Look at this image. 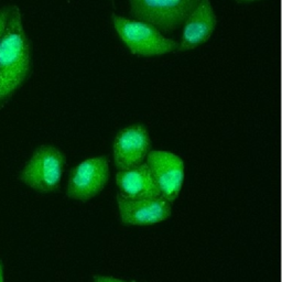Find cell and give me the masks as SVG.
<instances>
[{"label": "cell", "mask_w": 282, "mask_h": 282, "mask_svg": "<svg viewBox=\"0 0 282 282\" xmlns=\"http://www.w3.org/2000/svg\"><path fill=\"white\" fill-rule=\"evenodd\" d=\"M109 160L105 155L88 158L70 171L66 195L86 202L98 195L109 180Z\"/></svg>", "instance_id": "5b68a950"}, {"label": "cell", "mask_w": 282, "mask_h": 282, "mask_svg": "<svg viewBox=\"0 0 282 282\" xmlns=\"http://www.w3.org/2000/svg\"><path fill=\"white\" fill-rule=\"evenodd\" d=\"M116 184L122 197L130 199L154 198L161 196L154 179L147 163H141L125 171H118L116 174Z\"/></svg>", "instance_id": "30bf717a"}, {"label": "cell", "mask_w": 282, "mask_h": 282, "mask_svg": "<svg viewBox=\"0 0 282 282\" xmlns=\"http://www.w3.org/2000/svg\"><path fill=\"white\" fill-rule=\"evenodd\" d=\"M0 282H5V275H3V265L0 260Z\"/></svg>", "instance_id": "4fadbf2b"}, {"label": "cell", "mask_w": 282, "mask_h": 282, "mask_svg": "<svg viewBox=\"0 0 282 282\" xmlns=\"http://www.w3.org/2000/svg\"><path fill=\"white\" fill-rule=\"evenodd\" d=\"M11 9H12V6H5V7L0 8V38H1L2 32L6 28Z\"/></svg>", "instance_id": "8fae6325"}, {"label": "cell", "mask_w": 282, "mask_h": 282, "mask_svg": "<svg viewBox=\"0 0 282 282\" xmlns=\"http://www.w3.org/2000/svg\"><path fill=\"white\" fill-rule=\"evenodd\" d=\"M93 282H127L121 279H117L113 277H108V275H95Z\"/></svg>", "instance_id": "7c38bea8"}, {"label": "cell", "mask_w": 282, "mask_h": 282, "mask_svg": "<svg viewBox=\"0 0 282 282\" xmlns=\"http://www.w3.org/2000/svg\"><path fill=\"white\" fill-rule=\"evenodd\" d=\"M111 22L121 42L134 55L152 57L177 52L179 42L163 35L159 29L148 22L125 18L113 12Z\"/></svg>", "instance_id": "7a4b0ae2"}, {"label": "cell", "mask_w": 282, "mask_h": 282, "mask_svg": "<svg viewBox=\"0 0 282 282\" xmlns=\"http://www.w3.org/2000/svg\"><path fill=\"white\" fill-rule=\"evenodd\" d=\"M146 163L160 190L161 196L170 204L174 203L183 185L185 169L183 160L170 151L150 150Z\"/></svg>", "instance_id": "8992f818"}, {"label": "cell", "mask_w": 282, "mask_h": 282, "mask_svg": "<svg viewBox=\"0 0 282 282\" xmlns=\"http://www.w3.org/2000/svg\"><path fill=\"white\" fill-rule=\"evenodd\" d=\"M66 156L56 147L44 144L34 150L19 173V181L38 193H52L60 187Z\"/></svg>", "instance_id": "3957f363"}, {"label": "cell", "mask_w": 282, "mask_h": 282, "mask_svg": "<svg viewBox=\"0 0 282 282\" xmlns=\"http://www.w3.org/2000/svg\"><path fill=\"white\" fill-rule=\"evenodd\" d=\"M151 140L148 129L142 124H134L120 129L113 142V164L118 171L140 165L150 151Z\"/></svg>", "instance_id": "52a82bcc"}, {"label": "cell", "mask_w": 282, "mask_h": 282, "mask_svg": "<svg viewBox=\"0 0 282 282\" xmlns=\"http://www.w3.org/2000/svg\"><path fill=\"white\" fill-rule=\"evenodd\" d=\"M31 66V45L23 27L21 11L12 6L0 38V109L28 79Z\"/></svg>", "instance_id": "6da1fadb"}, {"label": "cell", "mask_w": 282, "mask_h": 282, "mask_svg": "<svg viewBox=\"0 0 282 282\" xmlns=\"http://www.w3.org/2000/svg\"><path fill=\"white\" fill-rule=\"evenodd\" d=\"M120 220L128 226H148L162 223L171 216V204L162 196L130 199L117 195Z\"/></svg>", "instance_id": "ba28073f"}, {"label": "cell", "mask_w": 282, "mask_h": 282, "mask_svg": "<svg viewBox=\"0 0 282 282\" xmlns=\"http://www.w3.org/2000/svg\"><path fill=\"white\" fill-rule=\"evenodd\" d=\"M132 19L148 22L161 32L183 26L199 0H128Z\"/></svg>", "instance_id": "277c9868"}, {"label": "cell", "mask_w": 282, "mask_h": 282, "mask_svg": "<svg viewBox=\"0 0 282 282\" xmlns=\"http://www.w3.org/2000/svg\"><path fill=\"white\" fill-rule=\"evenodd\" d=\"M132 282H137V281H132Z\"/></svg>", "instance_id": "9a60e30c"}, {"label": "cell", "mask_w": 282, "mask_h": 282, "mask_svg": "<svg viewBox=\"0 0 282 282\" xmlns=\"http://www.w3.org/2000/svg\"><path fill=\"white\" fill-rule=\"evenodd\" d=\"M237 2L240 3H250V2H254V1H259V0H236Z\"/></svg>", "instance_id": "5bb4252c"}, {"label": "cell", "mask_w": 282, "mask_h": 282, "mask_svg": "<svg viewBox=\"0 0 282 282\" xmlns=\"http://www.w3.org/2000/svg\"><path fill=\"white\" fill-rule=\"evenodd\" d=\"M217 26L211 0H199L183 23L182 36L177 52H187L209 40Z\"/></svg>", "instance_id": "9c48e42d"}]
</instances>
